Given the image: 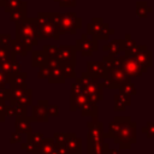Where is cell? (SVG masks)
<instances>
[{
  "instance_id": "cell-49",
  "label": "cell",
  "mask_w": 154,
  "mask_h": 154,
  "mask_svg": "<svg viewBox=\"0 0 154 154\" xmlns=\"http://www.w3.org/2000/svg\"><path fill=\"white\" fill-rule=\"evenodd\" d=\"M53 137L55 140V143H66L67 134L66 132H54Z\"/></svg>"
},
{
  "instance_id": "cell-30",
  "label": "cell",
  "mask_w": 154,
  "mask_h": 154,
  "mask_svg": "<svg viewBox=\"0 0 154 154\" xmlns=\"http://www.w3.org/2000/svg\"><path fill=\"white\" fill-rule=\"evenodd\" d=\"M76 64L73 63H61V69L65 78H76Z\"/></svg>"
},
{
  "instance_id": "cell-3",
  "label": "cell",
  "mask_w": 154,
  "mask_h": 154,
  "mask_svg": "<svg viewBox=\"0 0 154 154\" xmlns=\"http://www.w3.org/2000/svg\"><path fill=\"white\" fill-rule=\"evenodd\" d=\"M49 16L54 22L57 29L59 30L60 35L63 34L75 35L77 30L82 28V19L75 12H66V13L49 12Z\"/></svg>"
},
{
  "instance_id": "cell-48",
  "label": "cell",
  "mask_w": 154,
  "mask_h": 154,
  "mask_svg": "<svg viewBox=\"0 0 154 154\" xmlns=\"http://www.w3.org/2000/svg\"><path fill=\"white\" fill-rule=\"evenodd\" d=\"M13 38H11L10 34H0V45L5 47H10Z\"/></svg>"
},
{
  "instance_id": "cell-44",
  "label": "cell",
  "mask_w": 154,
  "mask_h": 154,
  "mask_svg": "<svg viewBox=\"0 0 154 154\" xmlns=\"http://www.w3.org/2000/svg\"><path fill=\"white\" fill-rule=\"evenodd\" d=\"M42 49L47 53L48 57H57L58 51H59V47L55 46V45H45L42 47Z\"/></svg>"
},
{
  "instance_id": "cell-9",
  "label": "cell",
  "mask_w": 154,
  "mask_h": 154,
  "mask_svg": "<svg viewBox=\"0 0 154 154\" xmlns=\"http://www.w3.org/2000/svg\"><path fill=\"white\" fill-rule=\"evenodd\" d=\"M76 45H60L57 58L60 63H73L76 64Z\"/></svg>"
},
{
  "instance_id": "cell-36",
  "label": "cell",
  "mask_w": 154,
  "mask_h": 154,
  "mask_svg": "<svg viewBox=\"0 0 154 154\" xmlns=\"http://www.w3.org/2000/svg\"><path fill=\"white\" fill-rule=\"evenodd\" d=\"M79 94H84V85L81 78L78 77L71 85V95H79Z\"/></svg>"
},
{
  "instance_id": "cell-42",
  "label": "cell",
  "mask_w": 154,
  "mask_h": 154,
  "mask_svg": "<svg viewBox=\"0 0 154 154\" xmlns=\"http://www.w3.org/2000/svg\"><path fill=\"white\" fill-rule=\"evenodd\" d=\"M87 97H88L89 101L97 103L99 101H101V100L103 99V89H100V90H97V91H95V93L87 94Z\"/></svg>"
},
{
  "instance_id": "cell-55",
  "label": "cell",
  "mask_w": 154,
  "mask_h": 154,
  "mask_svg": "<svg viewBox=\"0 0 154 154\" xmlns=\"http://www.w3.org/2000/svg\"><path fill=\"white\" fill-rule=\"evenodd\" d=\"M6 107H7L6 102L2 101V100H0V119H1V123H4L5 119H6V114H5V112H6Z\"/></svg>"
},
{
  "instance_id": "cell-12",
  "label": "cell",
  "mask_w": 154,
  "mask_h": 154,
  "mask_svg": "<svg viewBox=\"0 0 154 154\" xmlns=\"http://www.w3.org/2000/svg\"><path fill=\"white\" fill-rule=\"evenodd\" d=\"M31 117L29 116H24V117H16V123H14V128L16 131H18L19 134L24 135V134H30L32 132V128H31Z\"/></svg>"
},
{
  "instance_id": "cell-10",
  "label": "cell",
  "mask_w": 154,
  "mask_h": 154,
  "mask_svg": "<svg viewBox=\"0 0 154 154\" xmlns=\"http://www.w3.org/2000/svg\"><path fill=\"white\" fill-rule=\"evenodd\" d=\"M108 79H111L116 85L117 88L119 89V87L126 82H130L131 81V77L125 72V70L123 67H117V69H112V70H108V73H107V77Z\"/></svg>"
},
{
  "instance_id": "cell-16",
  "label": "cell",
  "mask_w": 154,
  "mask_h": 154,
  "mask_svg": "<svg viewBox=\"0 0 154 154\" xmlns=\"http://www.w3.org/2000/svg\"><path fill=\"white\" fill-rule=\"evenodd\" d=\"M10 81H8V84L10 87H22V88H28V84H26V78H28V73L26 72H14V73H11L8 76Z\"/></svg>"
},
{
  "instance_id": "cell-26",
  "label": "cell",
  "mask_w": 154,
  "mask_h": 154,
  "mask_svg": "<svg viewBox=\"0 0 154 154\" xmlns=\"http://www.w3.org/2000/svg\"><path fill=\"white\" fill-rule=\"evenodd\" d=\"M26 5H28V4L24 1L23 5H22L19 8H17V10H14V11L10 12V20H11V22H14V23H18V22L23 20L25 17H28V16H26V10H28V6H26Z\"/></svg>"
},
{
  "instance_id": "cell-33",
  "label": "cell",
  "mask_w": 154,
  "mask_h": 154,
  "mask_svg": "<svg viewBox=\"0 0 154 154\" xmlns=\"http://www.w3.org/2000/svg\"><path fill=\"white\" fill-rule=\"evenodd\" d=\"M10 105L13 106L14 108V112H16V117H24V116H28L26 113V106L20 103L19 101H8Z\"/></svg>"
},
{
  "instance_id": "cell-58",
  "label": "cell",
  "mask_w": 154,
  "mask_h": 154,
  "mask_svg": "<svg viewBox=\"0 0 154 154\" xmlns=\"http://www.w3.org/2000/svg\"><path fill=\"white\" fill-rule=\"evenodd\" d=\"M5 114H6V117H16V112H14V108L12 105H7Z\"/></svg>"
},
{
  "instance_id": "cell-13",
  "label": "cell",
  "mask_w": 154,
  "mask_h": 154,
  "mask_svg": "<svg viewBox=\"0 0 154 154\" xmlns=\"http://www.w3.org/2000/svg\"><path fill=\"white\" fill-rule=\"evenodd\" d=\"M67 134V140H66V146L70 150L71 154H82V140L77 137L75 132H66Z\"/></svg>"
},
{
  "instance_id": "cell-59",
  "label": "cell",
  "mask_w": 154,
  "mask_h": 154,
  "mask_svg": "<svg viewBox=\"0 0 154 154\" xmlns=\"http://www.w3.org/2000/svg\"><path fill=\"white\" fill-rule=\"evenodd\" d=\"M108 154H120V152L118 149H109Z\"/></svg>"
},
{
  "instance_id": "cell-57",
  "label": "cell",
  "mask_w": 154,
  "mask_h": 154,
  "mask_svg": "<svg viewBox=\"0 0 154 154\" xmlns=\"http://www.w3.org/2000/svg\"><path fill=\"white\" fill-rule=\"evenodd\" d=\"M22 71V64L17 61V59H13V63H12V73L14 72H20Z\"/></svg>"
},
{
  "instance_id": "cell-43",
  "label": "cell",
  "mask_w": 154,
  "mask_h": 154,
  "mask_svg": "<svg viewBox=\"0 0 154 154\" xmlns=\"http://www.w3.org/2000/svg\"><path fill=\"white\" fill-rule=\"evenodd\" d=\"M143 134H146L147 138H154V122H148L146 126L141 129Z\"/></svg>"
},
{
  "instance_id": "cell-46",
  "label": "cell",
  "mask_w": 154,
  "mask_h": 154,
  "mask_svg": "<svg viewBox=\"0 0 154 154\" xmlns=\"http://www.w3.org/2000/svg\"><path fill=\"white\" fill-rule=\"evenodd\" d=\"M49 76H51V67L47 64L38 67V71H37L38 78H49Z\"/></svg>"
},
{
  "instance_id": "cell-62",
  "label": "cell",
  "mask_w": 154,
  "mask_h": 154,
  "mask_svg": "<svg viewBox=\"0 0 154 154\" xmlns=\"http://www.w3.org/2000/svg\"><path fill=\"white\" fill-rule=\"evenodd\" d=\"M0 123H1V119H0Z\"/></svg>"
},
{
  "instance_id": "cell-19",
  "label": "cell",
  "mask_w": 154,
  "mask_h": 154,
  "mask_svg": "<svg viewBox=\"0 0 154 154\" xmlns=\"http://www.w3.org/2000/svg\"><path fill=\"white\" fill-rule=\"evenodd\" d=\"M47 60H48V55H47V53L43 49H41V51H32L31 65L34 67H41V66L46 65Z\"/></svg>"
},
{
  "instance_id": "cell-31",
  "label": "cell",
  "mask_w": 154,
  "mask_h": 154,
  "mask_svg": "<svg viewBox=\"0 0 154 154\" xmlns=\"http://www.w3.org/2000/svg\"><path fill=\"white\" fill-rule=\"evenodd\" d=\"M79 78H81V81H82V83H83V85H84V89H85L88 85H91V84L99 82V78L95 77L94 75H91V73L88 72V71H87V72H82L81 76H79Z\"/></svg>"
},
{
  "instance_id": "cell-51",
  "label": "cell",
  "mask_w": 154,
  "mask_h": 154,
  "mask_svg": "<svg viewBox=\"0 0 154 154\" xmlns=\"http://www.w3.org/2000/svg\"><path fill=\"white\" fill-rule=\"evenodd\" d=\"M47 65L51 67V69H55V67H59L61 66V63L59 61V59L57 57H48V60H47Z\"/></svg>"
},
{
  "instance_id": "cell-37",
  "label": "cell",
  "mask_w": 154,
  "mask_h": 154,
  "mask_svg": "<svg viewBox=\"0 0 154 154\" xmlns=\"http://www.w3.org/2000/svg\"><path fill=\"white\" fill-rule=\"evenodd\" d=\"M20 103H23V105H25L26 107L28 106H32V89L31 88H28L26 90H25V93L23 94V96L18 100Z\"/></svg>"
},
{
  "instance_id": "cell-4",
  "label": "cell",
  "mask_w": 154,
  "mask_h": 154,
  "mask_svg": "<svg viewBox=\"0 0 154 154\" xmlns=\"http://www.w3.org/2000/svg\"><path fill=\"white\" fill-rule=\"evenodd\" d=\"M37 36L38 40H59L60 32L57 29L54 22L52 20L49 12H38L37 13Z\"/></svg>"
},
{
  "instance_id": "cell-47",
  "label": "cell",
  "mask_w": 154,
  "mask_h": 154,
  "mask_svg": "<svg viewBox=\"0 0 154 154\" xmlns=\"http://www.w3.org/2000/svg\"><path fill=\"white\" fill-rule=\"evenodd\" d=\"M10 99H11V90H10V88L1 87L0 88V100L7 102V101H10Z\"/></svg>"
},
{
  "instance_id": "cell-21",
  "label": "cell",
  "mask_w": 154,
  "mask_h": 154,
  "mask_svg": "<svg viewBox=\"0 0 154 154\" xmlns=\"http://www.w3.org/2000/svg\"><path fill=\"white\" fill-rule=\"evenodd\" d=\"M154 8L147 1H137L136 2V16L138 18H147L152 14Z\"/></svg>"
},
{
  "instance_id": "cell-32",
  "label": "cell",
  "mask_w": 154,
  "mask_h": 154,
  "mask_svg": "<svg viewBox=\"0 0 154 154\" xmlns=\"http://www.w3.org/2000/svg\"><path fill=\"white\" fill-rule=\"evenodd\" d=\"M118 90H119V93H123V94H126V95H130V96L136 95V93H137L136 87H135V84H134L131 81H130V82H126V83H124V84H122Z\"/></svg>"
},
{
  "instance_id": "cell-52",
  "label": "cell",
  "mask_w": 154,
  "mask_h": 154,
  "mask_svg": "<svg viewBox=\"0 0 154 154\" xmlns=\"http://www.w3.org/2000/svg\"><path fill=\"white\" fill-rule=\"evenodd\" d=\"M55 150L58 154H71L65 143H55Z\"/></svg>"
},
{
  "instance_id": "cell-23",
  "label": "cell",
  "mask_w": 154,
  "mask_h": 154,
  "mask_svg": "<svg viewBox=\"0 0 154 154\" xmlns=\"http://www.w3.org/2000/svg\"><path fill=\"white\" fill-rule=\"evenodd\" d=\"M55 149V140L54 137H45L40 143V148L37 154H51Z\"/></svg>"
},
{
  "instance_id": "cell-41",
  "label": "cell",
  "mask_w": 154,
  "mask_h": 154,
  "mask_svg": "<svg viewBox=\"0 0 154 154\" xmlns=\"http://www.w3.org/2000/svg\"><path fill=\"white\" fill-rule=\"evenodd\" d=\"M45 136L41 132H30L26 135V141L28 142H34V143H41L43 141Z\"/></svg>"
},
{
  "instance_id": "cell-6",
  "label": "cell",
  "mask_w": 154,
  "mask_h": 154,
  "mask_svg": "<svg viewBox=\"0 0 154 154\" xmlns=\"http://www.w3.org/2000/svg\"><path fill=\"white\" fill-rule=\"evenodd\" d=\"M122 67L125 70V72L134 78L141 77L143 73H146L148 71V69H146L144 66H142L136 58L134 57H128V55H122Z\"/></svg>"
},
{
  "instance_id": "cell-28",
  "label": "cell",
  "mask_w": 154,
  "mask_h": 154,
  "mask_svg": "<svg viewBox=\"0 0 154 154\" xmlns=\"http://www.w3.org/2000/svg\"><path fill=\"white\" fill-rule=\"evenodd\" d=\"M102 61L103 64L106 65V67L108 70H112V69H117V67H122V58L119 55L114 57V55H105L102 58Z\"/></svg>"
},
{
  "instance_id": "cell-35",
  "label": "cell",
  "mask_w": 154,
  "mask_h": 154,
  "mask_svg": "<svg viewBox=\"0 0 154 154\" xmlns=\"http://www.w3.org/2000/svg\"><path fill=\"white\" fill-rule=\"evenodd\" d=\"M23 2H24L23 0H7L6 4H5V6H4V11L6 13H10V12L19 8L23 5Z\"/></svg>"
},
{
  "instance_id": "cell-18",
  "label": "cell",
  "mask_w": 154,
  "mask_h": 154,
  "mask_svg": "<svg viewBox=\"0 0 154 154\" xmlns=\"http://www.w3.org/2000/svg\"><path fill=\"white\" fill-rule=\"evenodd\" d=\"M135 58H136V60H137L142 66H144L146 69H149V67L153 66V52H152L149 48L142 51V52L138 53Z\"/></svg>"
},
{
  "instance_id": "cell-17",
  "label": "cell",
  "mask_w": 154,
  "mask_h": 154,
  "mask_svg": "<svg viewBox=\"0 0 154 154\" xmlns=\"http://www.w3.org/2000/svg\"><path fill=\"white\" fill-rule=\"evenodd\" d=\"M106 136L103 130H88V136H87V147H90L95 143L105 142Z\"/></svg>"
},
{
  "instance_id": "cell-1",
  "label": "cell",
  "mask_w": 154,
  "mask_h": 154,
  "mask_svg": "<svg viewBox=\"0 0 154 154\" xmlns=\"http://www.w3.org/2000/svg\"><path fill=\"white\" fill-rule=\"evenodd\" d=\"M118 122H120L122 128L118 135L113 137V142L119 146L120 149H130L132 144L136 143V130H137V123L134 122L130 117H114Z\"/></svg>"
},
{
  "instance_id": "cell-34",
  "label": "cell",
  "mask_w": 154,
  "mask_h": 154,
  "mask_svg": "<svg viewBox=\"0 0 154 154\" xmlns=\"http://www.w3.org/2000/svg\"><path fill=\"white\" fill-rule=\"evenodd\" d=\"M29 88V87H28ZM28 88H22V87H10V90H11V99L10 101H18L23 94L25 93V90Z\"/></svg>"
},
{
  "instance_id": "cell-45",
  "label": "cell",
  "mask_w": 154,
  "mask_h": 154,
  "mask_svg": "<svg viewBox=\"0 0 154 154\" xmlns=\"http://www.w3.org/2000/svg\"><path fill=\"white\" fill-rule=\"evenodd\" d=\"M124 41H125V51H124V53H125V52L131 51V49L137 45V42L131 37V35H130V34H126V35H125Z\"/></svg>"
},
{
  "instance_id": "cell-22",
  "label": "cell",
  "mask_w": 154,
  "mask_h": 154,
  "mask_svg": "<svg viewBox=\"0 0 154 154\" xmlns=\"http://www.w3.org/2000/svg\"><path fill=\"white\" fill-rule=\"evenodd\" d=\"M88 101L87 94H79V95H71L70 96V111L76 112L77 109H81V107Z\"/></svg>"
},
{
  "instance_id": "cell-29",
  "label": "cell",
  "mask_w": 154,
  "mask_h": 154,
  "mask_svg": "<svg viewBox=\"0 0 154 154\" xmlns=\"http://www.w3.org/2000/svg\"><path fill=\"white\" fill-rule=\"evenodd\" d=\"M120 128H122L120 122H118L117 119H113V120L108 124V131L105 132L106 138H112V140H113V137H114L116 135H118V132L120 131Z\"/></svg>"
},
{
  "instance_id": "cell-15",
  "label": "cell",
  "mask_w": 154,
  "mask_h": 154,
  "mask_svg": "<svg viewBox=\"0 0 154 154\" xmlns=\"http://www.w3.org/2000/svg\"><path fill=\"white\" fill-rule=\"evenodd\" d=\"M113 101H114L113 109L116 112H124L126 109V107L131 105V96L123 94V93H118L114 95Z\"/></svg>"
},
{
  "instance_id": "cell-56",
  "label": "cell",
  "mask_w": 154,
  "mask_h": 154,
  "mask_svg": "<svg viewBox=\"0 0 154 154\" xmlns=\"http://www.w3.org/2000/svg\"><path fill=\"white\" fill-rule=\"evenodd\" d=\"M8 81H10L8 75H6L2 70H0V88L1 87H5L6 84H8Z\"/></svg>"
},
{
  "instance_id": "cell-40",
  "label": "cell",
  "mask_w": 154,
  "mask_h": 154,
  "mask_svg": "<svg viewBox=\"0 0 154 154\" xmlns=\"http://www.w3.org/2000/svg\"><path fill=\"white\" fill-rule=\"evenodd\" d=\"M88 130H103V123L97 119V117H94L91 120L87 123Z\"/></svg>"
},
{
  "instance_id": "cell-11",
  "label": "cell",
  "mask_w": 154,
  "mask_h": 154,
  "mask_svg": "<svg viewBox=\"0 0 154 154\" xmlns=\"http://www.w3.org/2000/svg\"><path fill=\"white\" fill-rule=\"evenodd\" d=\"M87 71L94 75L97 78H106L108 73V69L103 64V61H88L87 63Z\"/></svg>"
},
{
  "instance_id": "cell-54",
  "label": "cell",
  "mask_w": 154,
  "mask_h": 154,
  "mask_svg": "<svg viewBox=\"0 0 154 154\" xmlns=\"http://www.w3.org/2000/svg\"><path fill=\"white\" fill-rule=\"evenodd\" d=\"M54 1L58 2V5L61 6V7H65V6L73 7V6H76V0H54Z\"/></svg>"
},
{
  "instance_id": "cell-60",
  "label": "cell",
  "mask_w": 154,
  "mask_h": 154,
  "mask_svg": "<svg viewBox=\"0 0 154 154\" xmlns=\"http://www.w3.org/2000/svg\"><path fill=\"white\" fill-rule=\"evenodd\" d=\"M6 1H7V0H0V7H4L5 4H6Z\"/></svg>"
},
{
  "instance_id": "cell-25",
  "label": "cell",
  "mask_w": 154,
  "mask_h": 154,
  "mask_svg": "<svg viewBox=\"0 0 154 154\" xmlns=\"http://www.w3.org/2000/svg\"><path fill=\"white\" fill-rule=\"evenodd\" d=\"M65 76L63 72L61 66L55 67V69H51V76L48 78V82L51 84H64L65 83Z\"/></svg>"
},
{
  "instance_id": "cell-53",
  "label": "cell",
  "mask_w": 154,
  "mask_h": 154,
  "mask_svg": "<svg viewBox=\"0 0 154 154\" xmlns=\"http://www.w3.org/2000/svg\"><path fill=\"white\" fill-rule=\"evenodd\" d=\"M22 142V134H19L18 131H14L10 135V143L14 144V143H20Z\"/></svg>"
},
{
  "instance_id": "cell-2",
  "label": "cell",
  "mask_w": 154,
  "mask_h": 154,
  "mask_svg": "<svg viewBox=\"0 0 154 154\" xmlns=\"http://www.w3.org/2000/svg\"><path fill=\"white\" fill-rule=\"evenodd\" d=\"M16 38L23 41L29 52L32 51V47L37 46L38 36H37V19L36 17H25L23 20L16 23Z\"/></svg>"
},
{
  "instance_id": "cell-20",
  "label": "cell",
  "mask_w": 154,
  "mask_h": 154,
  "mask_svg": "<svg viewBox=\"0 0 154 154\" xmlns=\"http://www.w3.org/2000/svg\"><path fill=\"white\" fill-rule=\"evenodd\" d=\"M99 114V108H97V103L91 102V101H87L82 107H81V116L82 117H97Z\"/></svg>"
},
{
  "instance_id": "cell-24",
  "label": "cell",
  "mask_w": 154,
  "mask_h": 154,
  "mask_svg": "<svg viewBox=\"0 0 154 154\" xmlns=\"http://www.w3.org/2000/svg\"><path fill=\"white\" fill-rule=\"evenodd\" d=\"M10 48L12 49L13 53H16L17 55H20V57H26L28 55V52H29L26 45L23 41L18 40V38H13L12 40Z\"/></svg>"
},
{
  "instance_id": "cell-61",
  "label": "cell",
  "mask_w": 154,
  "mask_h": 154,
  "mask_svg": "<svg viewBox=\"0 0 154 154\" xmlns=\"http://www.w3.org/2000/svg\"><path fill=\"white\" fill-rule=\"evenodd\" d=\"M51 154H58V153H57V150H55V149H54V150H53V152H52V153H51Z\"/></svg>"
},
{
  "instance_id": "cell-39",
  "label": "cell",
  "mask_w": 154,
  "mask_h": 154,
  "mask_svg": "<svg viewBox=\"0 0 154 154\" xmlns=\"http://www.w3.org/2000/svg\"><path fill=\"white\" fill-rule=\"evenodd\" d=\"M20 148L25 152H28L29 154H37L38 148H40V143H34V142H26L23 143L20 146Z\"/></svg>"
},
{
  "instance_id": "cell-14",
  "label": "cell",
  "mask_w": 154,
  "mask_h": 154,
  "mask_svg": "<svg viewBox=\"0 0 154 154\" xmlns=\"http://www.w3.org/2000/svg\"><path fill=\"white\" fill-rule=\"evenodd\" d=\"M102 49H103L105 52H107L109 55L117 57V55H119L122 52L125 51V41H124V38H123V40H112L109 43L105 45V46L102 47Z\"/></svg>"
},
{
  "instance_id": "cell-5",
  "label": "cell",
  "mask_w": 154,
  "mask_h": 154,
  "mask_svg": "<svg viewBox=\"0 0 154 154\" xmlns=\"http://www.w3.org/2000/svg\"><path fill=\"white\" fill-rule=\"evenodd\" d=\"M87 34L96 40H108L114 34V29L103 22L101 17H94L87 25Z\"/></svg>"
},
{
  "instance_id": "cell-27",
  "label": "cell",
  "mask_w": 154,
  "mask_h": 154,
  "mask_svg": "<svg viewBox=\"0 0 154 154\" xmlns=\"http://www.w3.org/2000/svg\"><path fill=\"white\" fill-rule=\"evenodd\" d=\"M109 146L106 142H100L95 143L90 147H87V154H108L109 152Z\"/></svg>"
},
{
  "instance_id": "cell-50",
  "label": "cell",
  "mask_w": 154,
  "mask_h": 154,
  "mask_svg": "<svg viewBox=\"0 0 154 154\" xmlns=\"http://www.w3.org/2000/svg\"><path fill=\"white\" fill-rule=\"evenodd\" d=\"M47 113L49 117H58L59 116V106L58 105H48Z\"/></svg>"
},
{
  "instance_id": "cell-8",
  "label": "cell",
  "mask_w": 154,
  "mask_h": 154,
  "mask_svg": "<svg viewBox=\"0 0 154 154\" xmlns=\"http://www.w3.org/2000/svg\"><path fill=\"white\" fill-rule=\"evenodd\" d=\"M48 105H49L48 100H46V99L38 100L37 103L32 106L31 120L32 122H43V123H47L49 120V116L47 113V106Z\"/></svg>"
},
{
  "instance_id": "cell-7",
  "label": "cell",
  "mask_w": 154,
  "mask_h": 154,
  "mask_svg": "<svg viewBox=\"0 0 154 154\" xmlns=\"http://www.w3.org/2000/svg\"><path fill=\"white\" fill-rule=\"evenodd\" d=\"M97 41L99 40L94 38L93 36H91V38H89L88 34H83L81 36V38H78L76 41V48L81 53L82 57H91L93 53L99 49Z\"/></svg>"
},
{
  "instance_id": "cell-38",
  "label": "cell",
  "mask_w": 154,
  "mask_h": 154,
  "mask_svg": "<svg viewBox=\"0 0 154 154\" xmlns=\"http://www.w3.org/2000/svg\"><path fill=\"white\" fill-rule=\"evenodd\" d=\"M13 55V52L10 47H5V46H1L0 45V64L6 61V60H10Z\"/></svg>"
}]
</instances>
